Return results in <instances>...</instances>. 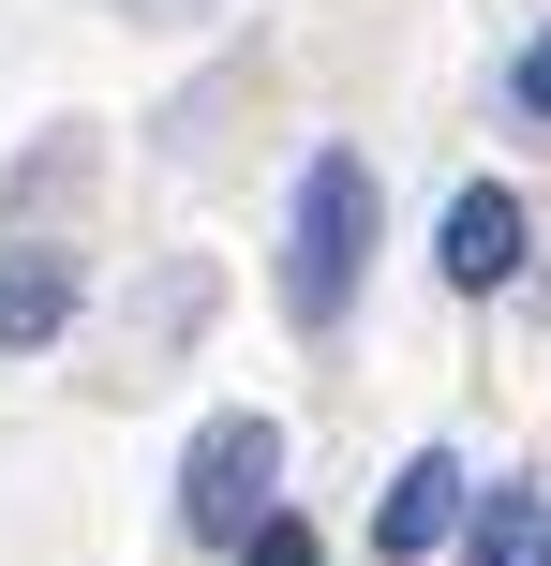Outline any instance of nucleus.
Masks as SVG:
<instances>
[{"label":"nucleus","instance_id":"f257e3e1","mask_svg":"<svg viewBox=\"0 0 551 566\" xmlns=\"http://www.w3.org/2000/svg\"><path fill=\"white\" fill-rule=\"evenodd\" d=\"M358 269H373V165L328 149V165L298 179V224H284V313H298V328H343Z\"/></svg>","mask_w":551,"mask_h":566},{"label":"nucleus","instance_id":"f03ea898","mask_svg":"<svg viewBox=\"0 0 551 566\" xmlns=\"http://www.w3.org/2000/svg\"><path fill=\"white\" fill-rule=\"evenodd\" d=\"M268 478H284V432H268V418H209L194 462H179V522L239 552V537L268 522Z\"/></svg>","mask_w":551,"mask_h":566},{"label":"nucleus","instance_id":"7ed1b4c3","mask_svg":"<svg viewBox=\"0 0 551 566\" xmlns=\"http://www.w3.org/2000/svg\"><path fill=\"white\" fill-rule=\"evenodd\" d=\"M447 283H463V298L522 283V195H507V179H463V195H447Z\"/></svg>","mask_w":551,"mask_h":566},{"label":"nucleus","instance_id":"20e7f679","mask_svg":"<svg viewBox=\"0 0 551 566\" xmlns=\"http://www.w3.org/2000/svg\"><path fill=\"white\" fill-rule=\"evenodd\" d=\"M463 462H447V448H417L403 462V478H388V507H373V552H433V537H463Z\"/></svg>","mask_w":551,"mask_h":566},{"label":"nucleus","instance_id":"39448f33","mask_svg":"<svg viewBox=\"0 0 551 566\" xmlns=\"http://www.w3.org/2000/svg\"><path fill=\"white\" fill-rule=\"evenodd\" d=\"M75 328V254H60V239H15V254H0V343H60Z\"/></svg>","mask_w":551,"mask_h":566},{"label":"nucleus","instance_id":"423d86ee","mask_svg":"<svg viewBox=\"0 0 551 566\" xmlns=\"http://www.w3.org/2000/svg\"><path fill=\"white\" fill-rule=\"evenodd\" d=\"M239 566H328V537H314V522H298V507H268L254 537H239Z\"/></svg>","mask_w":551,"mask_h":566},{"label":"nucleus","instance_id":"0eeeda50","mask_svg":"<svg viewBox=\"0 0 551 566\" xmlns=\"http://www.w3.org/2000/svg\"><path fill=\"white\" fill-rule=\"evenodd\" d=\"M522 105L551 119V30H537V45H522Z\"/></svg>","mask_w":551,"mask_h":566}]
</instances>
